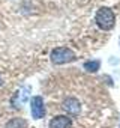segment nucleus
<instances>
[{"label": "nucleus", "mask_w": 120, "mask_h": 128, "mask_svg": "<svg viewBox=\"0 0 120 128\" xmlns=\"http://www.w3.org/2000/svg\"><path fill=\"white\" fill-rule=\"evenodd\" d=\"M114 21H116V17H114V12L110 9V8H99L96 11V15H95V23L96 26L101 29V30H111L114 27Z\"/></svg>", "instance_id": "obj_1"}, {"label": "nucleus", "mask_w": 120, "mask_h": 128, "mask_svg": "<svg viewBox=\"0 0 120 128\" xmlns=\"http://www.w3.org/2000/svg\"><path fill=\"white\" fill-rule=\"evenodd\" d=\"M30 112L32 116L35 119H41L45 116V104H44V98L42 96H33L30 100Z\"/></svg>", "instance_id": "obj_4"}, {"label": "nucleus", "mask_w": 120, "mask_h": 128, "mask_svg": "<svg viewBox=\"0 0 120 128\" xmlns=\"http://www.w3.org/2000/svg\"><path fill=\"white\" fill-rule=\"evenodd\" d=\"M99 66H101L99 60H90V62H86V63H84V70H87V71H90V72L98 71Z\"/></svg>", "instance_id": "obj_8"}, {"label": "nucleus", "mask_w": 120, "mask_h": 128, "mask_svg": "<svg viewBox=\"0 0 120 128\" xmlns=\"http://www.w3.org/2000/svg\"><path fill=\"white\" fill-rule=\"evenodd\" d=\"M2 83H3V82H2V78H0V86H2Z\"/></svg>", "instance_id": "obj_9"}, {"label": "nucleus", "mask_w": 120, "mask_h": 128, "mask_svg": "<svg viewBox=\"0 0 120 128\" xmlns=\"http://www.w3.org/2000/svg\"><path fill=\"white\" fill-rule=\"evenodd\" d=\"M50 57H51V62L56 63V65H63V63L75 60V53L68 47H56L51 51Z\"/></svg>", "instance_id": "obj_2"}, {"label": "nucleus", "mask_w": 120, "mask_h": 128, "mask_svg": "<svg viewBox=\"0 0 120 128\" xmlns=\"http://www.w3.org/2000/svg\"><path fill=\"white\" fill-rule=\"evenodd\" d=\"M71 126H72V119L66 114L54 116L50 120V128H71Z\"/></svg>", "instance_id": "obj_5"}, {"label": "nucleus", "mask_w": 120, "mask_h": 128, "mask_svg": "<svg viewBox=\"0 0 120 128\" xmlns=\"http://www.w3.org/2000/svg\"><path fill=\"white\" fill-rule=\"evenodd\" d=\"M29 92H30L29 88H24V89L17 90V92L14 94L12 100H11V104H12L15 108H20V107L26 102V100H27V96H29Z\"/></svg>", "instance_id": "obj_6"}, {"label": "nucleus", "mask_w": 120, "mask_h": 128, "mask_svg": "<svg viewBox=\"0 0 120 128\" xmlns=\"http://www.w3.org/2000/svg\"><path fill=\"white\" fill-rule=\"evenodd\" d=\"M27 122L23 118H12L11 120L6 122V128H26Z\"/></svg>", "instance_id": "obj_7"}, {"label": "nucleus", "mask_w": 120, "mask_h": 128, "mask_svg": "<svg viewBox=\"0 0 120 128\" xmlns=\"http://www.w3.org/2000/svg\"><path fill=\"white\" fill-rule=\"evenodd\" d=\"M62 108H63L68 114H71V116H78V114L81 113V110H83L81 102H80L75 96H68V98H65L63 102H62Z\"/></svg>", "instance_id": "obj_3"}]
</instances>
